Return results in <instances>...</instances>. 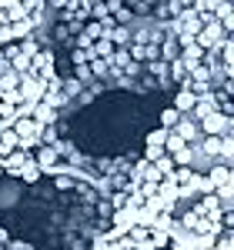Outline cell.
Instances as JSON below:
<instances>
[{
	"mask_svg": "<svg viewBox=\"0 0 234 250\" xmlns=\"http://www.w3.org/2000/svg\"><path fill=\"white\" fill-rule=\"evenodd\" d=\"M17 97H20V104H40V97H44V83H40L37 77H20V87H17Z\"/></svg>",
	"mask_w": 234,
	"mask_h": 250,
	"instance_id": "6da1fadb",
	"label": "cell"
},
{
	"mask_svg": "<svg viewBox=\"0 0 234 250\" xmlns=\"http://www.w3.org/2000/svg\"><path fill=\"white\" fill-rule=\"evenodd\" d=\"M197 127H201V137H224V134H231V117L211 114V117H204Z\"/></svg>",
	"mask_w": 234,
	"mask_h": 250,
	"instance_id": "7a4b0ae2",
	"label": "cell"
},
{
	"mask_svg": "<svg viewBox=\"0 0 234 250\" xmlns=\"http://www.w3.org/2000/svg\"><path fill=\"white\" fill-rule=\"evenodd\" d=\"M171 134L181 137L187 147H197V144H201V127H197L194 120H187V117H181V120H177V127L171 130Z\"/></svg>",
	"mask_w": 234,
	"mask_h": 250,
	"instance_id": "3957f363",
	"label": "cell"
},
{
	"mask_svg": "<svg viewBox=\"0 0 234 250\" xmlns=\"http://www.w3.org/2000/svg\"><path fill=\"white\" fill-rule=\"evenodd\" d=\"M30 157H34V164H37L40 173H54V167H57V154H54V147H44V144H40Z\"/></svg>",
	"mask_w": 234,
	"mask_h": 250,
	"instance_id": "277c9868",
	"label": "cell"
},
{
	"mask_svg": "<svg viewBox=\"0 0 234 250\" xmlns=\"http://www.w3.org/2000/svg\"><path fill=\"white\" fill-rule=\"evenodd\" d=\"M20 150V137L14 130H0V160H7L10 154Z\"/></svg>",
	"mask_w": 234,
	"mask_h": 250,
	"instance_id": "5b68a950",
	"label": "cell"
},
{
	"mask_svg": "<svg viewBox=\"0 0 234 250\" xmlns=\"http://www.w3.org/2000/svg\"><path fill=\"white\" fill-rule=\"evenodd\" d=\"M107 43H111L114 50H127V47H131V27H114V30L107 34Z\"/></svg>",
	"mask_w": 234,
	"mask_h": 250,
	"instance_id": "8992f818",
	"label": "cell"
},
{
	"mask_svg": "<svg viewBox=\"0 0 234 250\" xmlns=\"http://www.w3.org/2000/svg\"><path fill=\"white\" fill-rule=\"evenodd\" d=\"M40 104H47L50 110H57V114H60V107L67 104V97L60 94V83H57V87H44V97H40Z\"/></svg>",
	"mask_w": 234,
	"mask_h": 250,
	"instance_id": "52a82bcc",
	"label": "cell"
},
{
	"mask_svg": "<svg viewBox=\"0 0 234 250\" xmlns=\"http://www.w3.org/2000/svg\"><path fill=\"white\" fill-rule=\"evenodd\" d=\"M194 100H197V97L191 94V90H177V94H174V110H177L181 117L191 114V110H194Z\"/></svg>",
	"mask_w": 234,
	"mask_h": 250,
	"instance_id": "ba28073f",
	"label": "cell"
},
{
	"mask_svg": "<svg viewBox=\"0 0 234 250\" xmlns=\"http://www.w3.org/2000/svg\"><path fill=\"white\" fill-rule=\"evenodd\" d=\"M17 180H23V184H37V180H40V170H37V164H34V157L17 170Z\"/></svg>",
	"mask_w": 234,
	"mask_h": 250,
	"instance_id": "9c48e42d",
	"label": "cell"
},
{
	"mask_svg": "<svg viewBox=\"0 0 234 250\" xmlns=\"http://www.w3.org/2000/svg\"><path fill=\"white\" fill-rule=\"evenodd\" d=\"M177 120H181V114H177L174 107H167V110H161V117H157V124H161V130H167V134H171V130L177 127Z\"/></svg>",
	"mask_w": 234,
	"mask_h": 250,
	"instance_id": "30bf717a",
	"label": "cell"
},
{
	"mask_svg": "<svg viewBox=\"0 0 234 250\" xmlns=\"http://www.w3.org/2000/svg\"><path fill=\"white\" fill-rule=\"evenodd\" d=\"M211 187H221V184H231V167H224V164H217V167H211Z\"/></svg>",
	"mask_w": 234,
	"mask_h": 250,
	"instance_id": "8fae6325",
	"label": "cell"
},
{
	"mask_svg": "<svg viewBox=\"0 0 234 250\" xmlns=\"http://www.w3.org/2000/svg\"><path fill=\"white\" fill-rule=\"evenodd\" d=\"M111 54H114V47L107 43V37H100L97 43L91 47V57H94V60H107V57H111Z\"/></svg>",
	"mask_w": 234,
	"mask_h": 250,
	"instance_id": "7c38bea8",
	"label": "cell"
},
{
	"mask_svg": "<svg viewBox=\"0 0 234 250\" xmlns=\"http://www.w3.org/2000/svg\"><path fill=\"white\" fill-rule=\"evenodd\" d=\"M171 160H174V167H191L194 164V150L191 147H181L177 154H171Z\"/></svg>",
	"mask_w": 234,
	"mask_h": 250,
	"instance_id": "4fadbf2b",
	"label": "cell"
},
{
	"mask_svg": "<svg viewBox=\"0 0 234 250\" xmlns=\"http://www.w3.org/2000/svg\"><path fill=\"white\" fill-rule=\"evenodd\" d=\"M17 87H20V77L14 74V70H7V74L0 77V90H3V94H14Z\"/></svg>",
	"mask_w": 234,
	"mask_h": 250,
	"instance_id": "5bb4252c",
	"label": "cell"
},
{
	"mask_svg": "<svg viewBox=\"0 0 234 250\" xmlns=\"http://www.w3.org/2000/svg\"><path fill=\"white\" fill-rule=\"evenodd\" d=\"M40 140H44V147H54L60 140V130H57V124H50V127H44L40 130Z\"/></svg>",
	"mask_w": 234,
	"mask_h": 250,
	"instance_id": "9a60e30c",
	"label": "cell"
},
{
	"mask_svg": "<svg viewBox=\"0 0 234 250\" xmlns=\"http://www.w3.org/2000/svg\"><path fill=\"white\" fill-rule=\"evenodd\" d=\"M91 50H80V47H74V50H70V63H74V67H87V63H91Z\"/></svg>",
	"mask_w": 234,
	"mask_h": 250,
	"instance_id": "2e32d148",
	"label": "cell"
},
{
	"mask_svg": "<svg viewBox=\"0 0 234 250\" xmlns=\"http://www.w3.org/2000/svg\"><path fill=\"white\" fill-rule=\"evenodd\" d=\"M164 140H167V130H154V134H147V147L164 150Z\"/></svg>",
	"mask_w": 234,
	"mask_h": 250,
	"instance_id": "e0dca14e",
	"label": "cell"
},
{
	"mask_svg": "<svg viewBox=\"0 0 234 250\" xmlns=\"http://www.w3.org/2000/svg\"><path fill=\"white\" fill-rule=\"evenodd\" d=\"M87 70H91V77H107V60H91Z\"/></svg>",
	"mask_w": 234,
	"mask_h": 250,
	"instance_id": "ac0fdd59",
	"label": "cell"
},
{
	"mask_svg": "<svg viewBox=\"0 0 234 250\" xmlns=\"http://www.w3.org/2000/svg\"><path fill=\"white\" fill-rule=\"evenodd\" d=\"M54 184H57V190H70V187H77V180H74V177H64V173L54 177Z\"/></svg>",
	"mask_w": 234,
	"mask_h": 250,
	"instance_id": "d6986e66",
	"label": "cell"
},
{
	"mask_svg": "<svg viewBox=\"0 0 234 250\" xmlns=\"http://www.w3.org/2000/svg\"><path fill=\"white\" fill-rule=\"evenodd\" d=\"M111 210H127V193H114L111 197Z\"/></svg>",
	"mask_w": 234,
	"mask_h": 250,
	"instance_id": "ffe728a7",
	"label": "cell"
},
{
	"mask_svg": "<svg viewBox=\"0 0 234 250\" xmlns=\"http://www.w3.org/2000/svg\"><path fill=\"white\" fill-rule=\"evenodd\" d=\"M3 250H34V244H23V240H7Z\"/></svg>",
	"mask_w": 234,
	"mask_h": 250,
	"instance_id": "44dd1931",
	"label": "cell"
},
{
	"mask_svg": "<svg viewBox=\"0 0 234 250\" xmlns=\"http://www.w3.org/2000/svg\"><path fill=\"white\" fill-rule=\"evenodd\" d=\"M0 97H3V90H0Z\"/></svg>",
	"mask_w": 234,
	"mask_h": 250,
	"instance_id": "7402d4cb",
	"label": "cell"
}]
</instances>
